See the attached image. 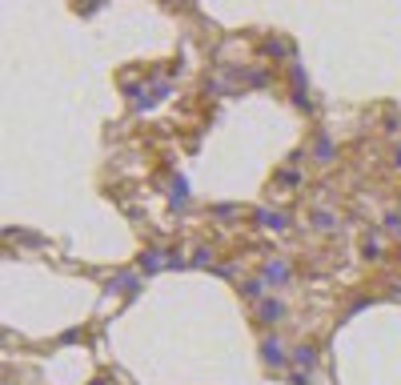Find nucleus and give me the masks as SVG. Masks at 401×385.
Returning <instances> with one entry per match:
<instances>
[{
  "label": "nucleus",
  "mask_w": 401,
  "mask_h": 385,
  "mask_svg": "<svg viewBox=\"0 0 401 385\" xmlns=\"http://www.w3.org/2000/svg\"><path fill=\"white\" fill-rule=\"evenodd\" d=\"M261 353H265V361H273V365H281V361H285V349H281V341H277V337H269V341L261 345Z\"/></svg>",
  "instance_id": "obj_1"
},
{
  "label": "nucleus",
  "mask_w": 401,
  "mask_h": 385,
  "mask_svg": "<svg viewBox=\"0 0 401 385\" xmlns=\"http://www.w3.org/2000/svg\"><path fill=\"white\" fill-rule=\"evenodd\" d=\"M245 297H261V281H249V285H245Z\"/></svg>",
  "instance_id": "obj_5"
},
{
  "label": "nucleus",
  "mask_w": 401,
  "mask_h": 385,
  "mask_svg": "<svg viewBox=\"0 0 401 385\" xmlns=\"http://www.w3.org/2000/svg\"><path fill=\"white\" fill-rule=\"evenodd\" d=\"M265 277H269V281H285L289 269L281 265V261H269V265H265Z\"/></svg>",
  "instance_id": "obj_2"
},
{
  "label": "nucleus",
  "mask_w": 401,
  "mask_h": 385,
  "mask_svg": "<svg viewBox=\"0 0 401 385\" xmlns=\"http://www.w3.org/2000/svg\"><path fill=\"white\" fill-rule=\"evenodd\" d=\"M398 165H401V149H398Z\"/></svg>",
  "instance_id": "obj_6"
},
{
  "label": "nucleus",
  "mask_w": 401,
  "mask_h": 385,
  "mask_svg": "<svg viewBox=\"0 0 401 385\" xmlns=\"http://www.w3.org/2000/svg\"><path fill=\"white\" fill-rule=\"evenodd\" d=\"M297 365H313V349H305L301 345V349H297Z\"/></svg>",
  "instance_id": "obj_4"
},
{
  "label": "nucleus",
  "mask_w": 401,
  "mask_h": 385,
  "mask_svg": "<svg viewBox=\"0 0 401 385\" xmlns=\"http://www.w3.org/2000/svg\"><path fill=\"white\" fill-rule=\"evenodd\" d=\"M261 317H265V321L281 317V301H265V305H261Z\"/></svg>",
  "instance_id": "obj_3"
}]
</instances>
